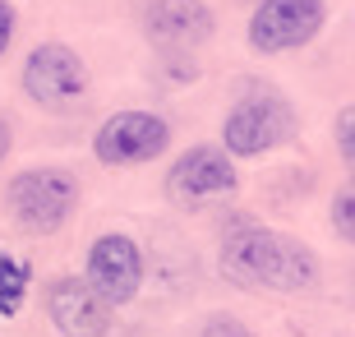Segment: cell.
<instances>
[{
  "instance_id": "3957f363",
  "label": "cell",
  "mask_w": 355,
  "mask_h": 337,
  "mask_svg": "<svg viewBox=\"0 0 355 337\" xmlns=\"http://www.w3.org/2000/svg\"><path fill=\"white\" fill-rule=\"evenodd\" d=\"M300 116L282 92H250L222 120V153L226 157H263L295 139Z\"/></svg>"
},
{
  "instance_id": "8992f818",
  "label": "cell",
  "mask_w": 355,
  "mask_h": 337,
  "mask_svg": "<svg viewBox=\"0 0 355 337\" xmlns=\"http://www.w3.org/2000/svg\"><path fill=\"white\" fill-rule=\"evenodd\" d=\"M328 0H259L250 14V47L259 56L300 51L323 33Z\"/></svg>"
},
{
  "instance_id": "4fadbf2b",
  "label": "cell",
  "mask_w": 355,
  "mask_h": 337,
  "mask_svg": "<svg viewBox=\"0 0 355 337\" xmlns=\"http://www.w3.org/2000/svg\"><path fill=\"white\" fill-rule=\"evenodd\" d=\"M337 153H342L346 167L355 162V106H342V111H337Z\"/></svg>"
},
{
  "instance_id": "277c9868",
  "label": "cell",
  "mask_w": 355,
  "mask_h": 337,
  "mask_svg": "<svg viewBox=\"0 0 355 337\" xmlns=\"http://www.w3.org/2000/svg\"><path fill=\"white\" fill-rule=\"evenodd\" d=\"M19 83H24L28 102L51 111V116H74L88 102V65L65 42H42L37 51L24 60V79Z\"/></svg>"
},
{
  "instance_id": "7c38bea8",
  "label": "cell",
  "mask_w": 355,
  "mask_h": 337,
  "mask_svg": "<svg viewBox=\"0 0 355 337\" xmlns=\"http://www.w3.org/2000/svg\"><path fill=\"white\" fill-rule=\"evenodd\" d=\"M332 227H337V236H342L346 245L355 240V195H351V185H342L337 199H332Z\"/></svg>"
},
{
  "instance_id": "8fae6325",
  "label": "cell",
  "mask_w": 355,
  "mask_h": 337,
  "mask_svg": "<svg viewBox=\"0 0 355 337\" xmlns=\"http://www.w3.org/2000/svg\"><path fill=\"white\" fill-rule=\"evenodd\" d=\"M28 277H33V268L24 259H14L10 249H0V319L19 314V305L28 296Z\"/></svg>"
},
{
  "instance_id": "2e32d148",
  "label": "cell",
  "mask_w": 355,
  "mask_h": 337,
  "mask_svg": "<svg viewBox=\"0 0 355 337\" xmlns=\"http://www.w3.org/2000/svg\"><path fill=\"white\" fill-rule=\"evenodd\" d=\"M10 148H14V130H10V120L0 116V162L10 157Z\"/></svg>"
},
{
  "instance_id": "7a4b0ae2",
  "label": "cell",
  "mask_w": 355,
  "mask_h": 337,
  "mask_svg": "<svg viewBox=\"0 0 355 337\" xmlns=\"http://www.w3.org/2000/svg\"><path fill=\"white\" fill-rule=\"evenodd\" d=\"M5 208L19 231L55 236L79 208V181L65 167H28L5 185Z\"/></svg>"
},
{
  "instance_id": "5b68a950",
  "label": "cell",
  "mask_w": 355,
  "mask_h": 337,
  "mask_svg": "<svg viewBox=\"0 0 355 337\" xmlns=\"http://www.w3.org/2000/svg\"><path fill=\"white\" fill-rule=\"evenodd\" d=\"M240 190V176H236V162L212 148V143H198L189 153L175 157V167L166 171V199L175 208H212V204H226V199Z\"/></svg>"
},
{
  "instance_id": "9c48e42d",
  "label": "cell",
  "mask_w": 355,
  "mask_h": 337,
  "mask_svg": "<svg viewBox=\"0 0 355 337\" xmlns=\"http://www.w3.org/2000/svg\"><path fill=\"white\" fill-rule=\"evenodd\" d=\"M217 33V19L203 0H153L144 10V38L162 51H194Z\"/></svg>"
},
{
  "instance_id": "e0dca14e",
  "label": "cell",
  "mask_w": 355,
  "mask_h": 337,
  "mask_svg": "<svg viewBox=\"0 0 355 337\" xmlns=\"http://www.w3.org/2000/svg\"><path fill=\"white\" fill-rule=\"evenodd\" d=\"M250 5H259V0H250Z\"/></svg>"
},
{
  "instance_id": "52a82bcc",
  "label": "cell",
  "mask_w": 355,
  "mask_h": 337,
  "mask_svg": "<svg viewBox=\"0 0 355 337\" xmlns=\"http://www.w3.org/2000/svg\"><path fill=\"white\" fill-rule=\"evenodd\" d=\"M171 125L153 111H116L106 116L92 134V157L102 167H144L153 157L166 153Z\"/></svg>"
},
{
  "instance_id": "30bf717a",
  "label": "cell",
  "mask_w": 355,
  "mask_h": 337,
  "mask_svg": "<svg viewBox=\"0 0 355 337\" xmlns=\"http://www.w3.org/2000/svg\"><path fill=\"white\" fill-rule=\"evenodd\" d=\"M46 314H51L60 337H106L111 333V305L83 277H55L46 286Z\"/></svg>"
},
{
  "instance_id": "ba28073f",
  "label": "cell",
  "mask_w": 355,
  "mask_h": 337,
  "mask_svg": "<svg viewBox=\"0 0 355 337\" xmlns=\"http://www.w3.org/2000/svg\"><path fill=\"white\" fill-rule=\"evenodd\" d=\"M83 282L97 291V296L116 310V305H130L144 286V249L139 240L125 231H106L92 240L88 249V277Z\"/></svg>"
},
{
  "instance_id": "9a60e30c",
  "label": "cell",
  "mask_w": 355,
  "mask_h": 337,
  "mask_svg": "<svg viewBox=\"0 0 355 337\" xmlns=\"http://www.w3.org/2000/svg\"><path fill=\"white\" fill-rule=\"evenodd\" d=\"M14 5H5V0H0V56L10 51V42H14Z\"/></svg>"
},
{
  "instance_id": "5bb4252c",
  "label": "cell",
  "mask_w": 355,
  "mask_h": 337,
  "mask_svg": "<svg viewBox=\"0 0 355 337\" xmlns=\"http://www.w3.org/2000/svg\"><path fill=\"white\" fill-rule=\"evenodd\" d=\"M198 337H254L250 328L240 324V319H231V314H212L208 324H203V333Z\"/></svg>"
},
{
  "instance_id": "6da1fadb",
  "label": "cell",
  "mask_w": 355,
  "mask_h": 337,
  "mask_svg": "<svg viewBox=\"0 0 355 337\" xmlns=\"http://www.w3.org/2000/svg\"><path fill=\"white\" fill-rule=\"evenodd\" d=\"M217 268L231 286L240 291H309L318 282V254L295 236H282L263 222L240 217L222 240V254H217Z\"/></svg>"
}]
</instances>
